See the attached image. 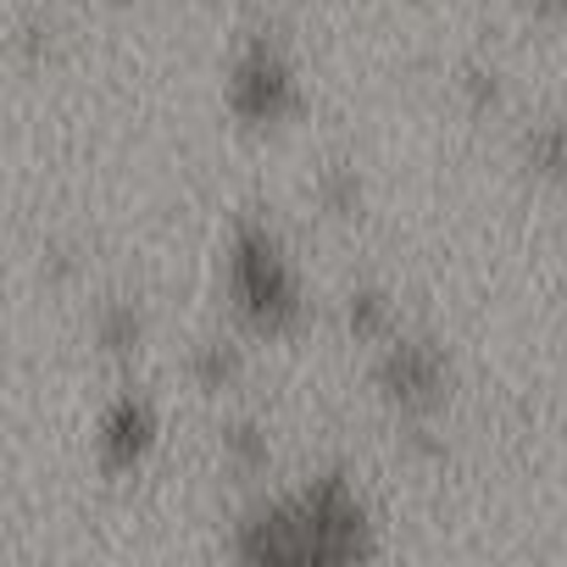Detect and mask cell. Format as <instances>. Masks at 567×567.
Segmentation results:
<instances>
[{
	"mask_svg": "<svg viewBox=\"0 0 567 567\" xmlns=\"http://www.w3.org/2000/svg\"><path fill=\"white\" fill-rule=\"evenodd\" d=\"M228 550L250 567H340L368 561L379 550V534L362 489L340 467H329L301 489L256 506L234 528Z\"/></svg>",
	"mask_w": 567,
	"mask_h": 567,
	"instance_id": "obj_1",
	"label": "cell"
},
{
	"mask_svg": "<svg viewBox=\"0 0 567 567\" xmlns=\"http://www.w3.org/2000/svg\"><path fill=\"white\" fill-rule=\"evenodd\" d=\"M223 290H228V312L256 340H290L307 323L301 272H296L290 250H284L278 228L261 217L234 223L228 250H223Z\"/></svg>",
	"mask_w": 567,
	"mask_h": 567,
	"instance_id": "obj_2",
	"label": "cell"
},
{
	"mask_svg": "<svg viewBox=\"0 0 567 567\" xmlns=\"http://www.w3.org/2000/svg\"><path fill=\"white\" fill-rule=\"evenodd\" d=\"M228 112L245 128H284L301 112V79L278 40L256 34L228 68Z\"/></svg>",
	"mask_w": 567,
	"mask_h": 567,
	"instance_id": "obj_3",
	"label": "cell"
},
{
	"mask_svg": "<svg viewBox=\"0 0 567 567\" xmlns=\"http://www.w3.org/2000/svg\"><path fill=\"white\" fill-rule=\"evenodd\" d=\"M373 384H379V395H384L390 412L423 423V417H434V412L445 406V395H451V362H445V351H440L434 340H423V334H390V340L379 346Z\"/></svg>",
	"mask_w": 567,
	"mask_h": 567,
	"instance_id": "obj_4",
	"label": "cell"
},
{
	"mask_svg": "<svg viewBox=\"0 0 567 567\" xmlns=\"http://www.w3.org/2000/svg\"><path fill=\"white\" fill-rule=\"evenodd\" d=\"M156 440H162V417H156V406H151L145 395L123 390V395L101 412L95 456H101V467H106L112 478H128V473H140V467L151 462Z\"/></svg>",
	"mask_w": 567,
	"mask_h": 567,
	"instance_id": "obj_5",
	"label": "cell"
},
{
	"mask_svg": "<svg viewBox=\"0 0 567 567\" xmlns=\"http://www.w3.org/2000/svg\"><path fill=\"white\" fill-rule=\"evenodd\" d=\"M346 329H351L362 346H384V340L395 334V301L368 284V290H357V296L346 301Z\"/></svg>",
	"mask_w": 567,
	"mask_h": 567,
	"instance_id": "obj_6",
	"label": "cell"
},
{
	"mask_svg": "<svg viewBox=\"0 0 567 567\" xmlns=\"http://www.w3.org/2000/svg\"><path fill=\"white\" fill-rule=\"evenodd\" d=\"M140 340H145V318H140L134 301H106V307L95 312V346H101L106 357H134Z\"/></svg>",
	"mask_w": 567,
	"mask_h": 567,
	"instance_id": "obj_7",
	"label": "cell"
},
{
	"mask_svg": "<svg viewBox=\"0 0 567 567\" xmlns=\"http://www.w3.org/2000/svg\"><path fill=\"white\" fill-rule=\"evenodd\" d=\"M523 167L545 184L567 178V123H539L523 134Z\"/></svg>",
	"mask_w": 567,
	"mask_h": 567,
	"instance_id": "obj_8",
	"label": "cell"
},
{
	"mask_svg": "<svg viewBox=\"0 0 567 567\" xmlns=\"http://www.w3.org/2000/svg\"><path fill=\"white\" fill-rule=\"evenodd\" d=\"M267 456H272V445H267V429L261 423H228L223 429V462L234 467V473H261L267 467Z\"/></svg>",
	"mask_w": 567,
	"mask_h": 567,
	"instance_id": "obj_9",
	"label": "cell"
},
{
	"mask_svg": "<svg viewBox=\"0 0 567 567\" xmlns=\"http://www.w3.org/2000/svg\"><path fill=\"white\" fill-rule=\"evenodd\" d=\"M239 346H223V340H212V346H200L195 351V362H189V373H195V384L206 390V395H217V390H234V379H239Z\"/></svg>",
	"mask_w": 567,
	"mask_h": 567,
	"instance_id": "obj_10",
	"label": "cell"
},
{
	"mask_svg": "<svg viewBox=\"0 0 567 567\" xmlns=\"http://www.w3.org/2000/svg\"><path fill=\"white\" fill-rule=\"evenodd\" d=\"M318 200H323L334 217H357V212H362V178H357V167H329V173L318 178Z\"/></svg>",
	"mask_w": 567,
	"mask_h": 567,
	"instance_id": "obj_11",
	"label": "cell"
},
{
	"mask_svg": "<svg viewBox=\"0 0 567 567\" xmlns=\"http://www.w3.org/2000/svg\"><path fill=\"white\" fill-rule=\"evenodd\" d=\"M456 84H462V95H467V106H473V112H495V106H501V79H495V68L467 62Z\"/></svg>",
	"mask_w": 567,
	"mask_h": 567,
	"instance_id": "obj_12",
	"label": "cell"
},
{
	"mask_svg": "<svg viewBox=\"0 0 567 567\" xmlns=\"http://www.w3.org/2000/svg\"><path fill=\"white\" fill-rule=\"evenodd\" d=\"M528 12L545 18V23H556V18H567V0H528Z\"/></svg>",
	"mask_w": 567,
	"mask_h": 567,
	"instance_id": "obj_13",
	"label": "cell"
}]
</instances>
